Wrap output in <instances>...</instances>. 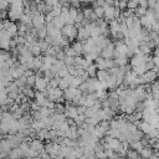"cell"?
Listing matches in <instances>:
<instances>
[{
    "label": "cell",
    "mask_w": 159,
    "mask_h": 159,
    "mask_svg": "<svg viewBox=\"0 0 159 159\" xmlns=\"http://www.w3.org/2000/svg\"><path fill=\"white\" fill-rule=\"evenodd\" d=\"M1 29L6 30L11 35V37H16L19 34V26L10 20H2L1 21Z\"/></svg>",
    "instance_id": "cell-1"
},
{
    "label": "cell",
    "mask_w": 159,
    "mask_h": 159,
    "mask_svg": "<svg viewBox=\"0 0 159 159\" xmlns=\"http://www.w3.org/2000/svg\"><path fill=\"white\" fill-rule=\"evenodd\" d=\"M30 51H31V53H32L35 57H40L41 48H40V46H39V45H36V43H35V45L31 47V50H30Z\"/></svg>",
    "instance_id": "cell-24"
},
{
    "label": "cell",
    "mask_w": 159,
    "mask_h": 159,
    "mask_svg": "<svg viewBox=\"0 0 159 159\" xmlns=\"http://www.w3.org/2000/svg\"><path fill=\"white\" fill-rule=\"evenodd\" d=\"M109 76H111L109 75V71H97V78H98L99 82L106 83V81L108 80Z\"/></svg>",
    "instance_id": "cell-13"
},
{
    "label": "cell",
    "mask_w": 159,
    "mask_h": 159,
    "mask_svg": "<svg viewBox=\"0 0 159 159\" xmlns=\"http://www.w3.org/2000/svg\"><path fill=\"white\" fill-rule=\"evenodd\" d=\"M153 154H154V152H153L152 147H144V148L140 150V153H139V155L142 157V159H149Z\"/></svg>",
    "instance_id": "cell-11"
},
{
    "label": "cell",
    "mask_w": 159,
    "mask_h": 159,
    "mask_svg": "<svg viewBox=\"0 0 159 159\" xmlns=\"http://www.w3.org/2000/svg\"><path fill=\"white\" fill-rule=\"evenodd\" d=\"M47 87H48V83L46 82V80L41 76H37L36 78V83H35V88L40 92H46L47 91Z\"/></svg>",
    "instance_id": "cell-7"
},
{
    "label": "cell",
    "mask_w": 159,
    "mask_h": 159,
    "mask_svg": "<svg viewBox=\"0 0 159 159\" xmlns=\"http://www.w3.org/2000/svg\"><path fill=\"white\" fill-rule=\"evenodd\" d=\"M63 51H65V53H66V56H68V57H77V53H76V51L73 50V47L71 46H67V47H65L63 48Z\"/></svg>",
    "instance_id": "cell-22"
},
{
    "label": "cell",
    "mask_w": 159,
    "mask_h": 159,
    "mask_svg": "<svg viewBox=\"0 0 159 159\" xmlns=\"http://www.w3.org/2000/svg\"><path fill=\"white\" fill-rule=\"evenodd\" d=\"M7 6H10L9 1H0V10H6Z\"/></svg>",
    "instance_id": "cell-28"
},
{
    "label": "cell",
    "mask_w": 159,
    "mask_h": 159,
    "mask_svg": "<svg viewBox=\"0 0 159 159\" xmlns=\"http://www.w3.org/2000/svg\"><path fill=\"white\" fill-rule=\"evenodd\" d=\"M137 127H138L145 135H150V134L153 133V130L155 129L152 124H149V123H147V122H139Z\"/></svg>",
    "instance_id": "cell-8"
},
{
    "label": "cell",
    "mask_w": 159,
    "mask_h": 159,
    "mask_svg": "<svg viewBox=\"0 0 159 159\" xmlns=\"http://www.w3.org/2000/svg\"><path fill=\"white\" fill-rule=\"evenodd\" d=\"M77 92V88H73V87H70L67 88L66 91H63V98L66 99V102H72L73 98H75V94Z\"/></svg>",
    "instance_id": "cell-10"
},
{
    "label": "cell",
    "mask_w": 159,
    "mask_h": 159,
    "mask_svg": "<svg viewBox=\"0 0 159 159\" xmlns=\"http://www.w3.org/2000/svg\"><path fill=\"white\" fill-rule=\"evenodd\" d=\"M65 66H67V67H71V66H75V57H68V56H66V58H65Z\"/></svg>",
    "instance_id": "cell-25"
},
{
    "label": "cell",
    "mask_w": 159,
    "mask_h": 159,
    "mask_svg": "<svg viewBox=\"0 0 159 159\" xmlns=\"http://www.w3.org/2000/svg\"><path fill=\"white\" fill-rule=\"evenodd\" d=\"M154 43H155V47H157V48H159V37L154 41Z\"/></svg>",
    "instance_id": "cell-32"
},
{
    "label": "cell",
    "mask_w": 159,
    "mask_h": 159,
    "mask_svg": "<svg viewBox=\"0 0 159 159\" xmlns=\"http://www.w3.org/2000/svg\"><path fill=\"white\" fill-rule=\"evenodd\" d=\"M114 51H116V45L111 43L109 46H107L106 48L102 50L101 57L104 60H112V57H114Z\"/></svg>",
    "instance_id": "cell-4"
},
{
    "label": "cell",
    "mask_w": 159,
    "mask_h": 159,
    "mask_svg": "<svg viewBox=\"0 0 159 159\" xmlns=\"http://www.w3.org/2000/svg\"><path fill=\"white\" fill-rule=\"evenodd\" d=\"M60 82H61V78H60V77H55V78H52V80L50 81L48 87H51V88H58Z\"/></svg>",
    "instance_id": "cell-23"
},
{
    "label": "cell",
    "mask_w": 159,
    "mask_h": 159,
    "mask_svg": "<svg viewBox=\"0 0 159 159\" xmlns=\"http://www.w3.org/2000/svg\"><path fill=\"white\" fill-rule=\"evenodd\" d=\"M47 35H48V34H47V30H46V26L39 30V37H40V40H45Z\"/></svg>",
    "instance_id": "cell-26"
},
{
    "label": "cell",
    "mask_w": 159,
    "mask_h": 159,
    "mask_svg": "<svg viewBox=\"0 0 159 159\" xmlns=\"http://www.w3.org/2000/svg\"><path fill=\"white\" fill-rule=\"evenodd\" d=\"M139 6L140 7H144V9H148L149 6H148V1H145V0H139Z\"/></svg>",
    "instance_id": "cell-29"
},
{
    "label": "cell",
    "mask_w": 159,
    "mask_h": 159,
    "mask_svg": "<svg viewBox=\"0 0 159 159\" xmlns=\"http://www.w3.org/2000/svg\"><path fill=\"white\" fill-rule=\"evenodd\" d=\"M11 35L6 31V30H4V29H1L0 30V46H1V48L4 50V51H6V50H9L10 48V42H11Z\"/></svg>",
    "instance_id": "cell-2"
},
{
    "label": "cell",
    "mask_w": 159,
    "mask_h": 159,
    "mask_svg": "<svg viewBox=\"0 0 159 159\" xmlns=\"http://www.w3.org/2000/svg\"><path fill=\"white\" fill-rule=\"evenodd\" d=\"M65 116H66V118L75 119V118L78 116L77 107L71 106V104H70V102H66V111H65Z\"/></svg>",
    "instance_id": "cell-6"
},
{
    "label": "cell",
    "mask_w": 159,
    "mask_h": 159,
    "mask_svg": "<svg viewBox=\"0 0 159 159\" xmlns=\"http://www.w3.org/2000/svg\"><path fill=\"white\" fill-rule=\"evenodd\" d=\"M80 159H86V157H84V155H83V157H81V158H80Z\"/></svg>",
    "instance_id": "cell-34"
},
{
    "label": "cell",
    "mask_w": 159,
    "mask_h": 159,
    "mask_svg": "<svg viewBox=\"0 0 159 159\" xmlns=\"http://www.w3.org/2000/svg\"><path fill=\"white\" fill-rule=\"evenodd\" d=\"M72 47H73V50L76 51L77 56H80L81 53H83V43H82V42L77 41V42H75V43L72 45Z\"/></svg>",
    "instance_id": "cell-18"
},
{
    "label": "cell",
    "mask_w": 159,
    "mask_h": 159,
    "mask_svg": "<svg viewBox=\"0 0 159 159\" xmlns=\"http://www.w3.org/2000/svg\"><path fill=\"white\" fill-rule=\"evenodd\" d=\"M82 12H83L84 19H88V20H91L92 15L94 14V12H93V7H84V9L82 10Z\"/></svg>",
    "instance_id": "cell-21"
},
{
    "label": "cell",
    "mask_w": 159,
    "mask_h": 159,
    "mask_svg": "<svg viewBox=\"0 0 159 159\" xmlns=\"http://www.w3.org/2000/svg\"><path fill=\"white\" fill-rule=\"evenodd\" d=\"M129 147H130L133 150H137L138 153H140V150L144 148L140 140H139V142H130V143H129Z\"/></svg>",
    "instance_id": "cell-19"
},
{
    "label": "cell",
    "mask_w": 159,
    "mask_h": 159,
    "mask_svg": "<svg viewBox=\"0 0 159 159\" xmlns=\"http://www.w3.org/2000/svg\"><path fill=\"white\" fill-rule=\"evenodd\" d=\"M86 108H87V107H83V106H78V107H77V112H78V114H84V112H86Z\"/></svg>",
    "instance_id": "cell-30"
},
{
    "label": "cell",
    "mask_w": 159,
    "mask_h": 159,
    "mask_svg": "<svg viewBox=\"0 0 159 159\" xmlns=\"http://www.w3.org/2000/svg\"><path fill=\"white\" fill-rule=\"evenodd\" d=\"M11 147H10V144H9V142L4 138L2 140H1V143H0V152H1V158L2 159H6V157L7 155H10V153H11Z\"/></svg>",
    "instance_id": "cell-5"
},
{
    "label": "cell",
    "mask_w": 159,
    "mask_h": 159,
    "mask_svg": "<svg viewBox=\"0 0 159 159\" xmlns=\"http://www.w3.org/2000/svg\"><path fill=\"white\" fill-rule=\"evenodd\" d=\"M158 78H159V72H158Z\"/></svg>",
    "instance_id": "cell-35"
},
{
    "label": "cell",
    "mask_w": 159,
    "mask_h": 159,
    "mask_svg": "<svg viewBox=\"0 0 159 159\" xmlns=\"http://www.w3.org/2000/svg\"><path fill=\"white\" fill-rule=\"evenodd\" d=\"M6 159H10V158H6Z\"/></svg>",
    "instance_id": "cell-36"
},
{
    "label": "cell",
    "mask_w": 159,
    "mask_h": 159,
    "mask_svg": "<svg viewBox=\"0 0 159 159\" xmlns=\"http://www.w3.org/2000/svg\"><path fill=\"white\" fill-rule=\"evenodd\" d=\"M22 94L26 97V98H35V94H36V92H34V89L31 88V87H29V86H26L24 89H22Z\"/></svg>",
    "instance_id": "cell-16"
},
{
    "label": "cell",
    "mask_w": 159,
    "mask_h": 159,
    "mask_svg": "<svg viewBox=\"0 0 159 159\" xmlns=\"http://www.w3.org/2000/svg\"><path fill=\"white\" fill-rule=\"evenodd\" d=\"M71 5L75 6V7H77V6H81V2H75V1H73V2H71Z\"/></svg>",
    "instance_id": "cell-31"
},
{
    "label": "cell",
    "mask_w": 159,
    "mask_h": 159,
    "mask_svg": "<svg viewBox=\"0 0 159 159\" xmlns=\"http://www.w3.org/2000/svg\"><path fill=\"white\" fill-rule=\"evenodd\" d=\"M139 52L143 55H149L150 53V47L148 46L147 42H140L139 45Z\"/></svg>",
    "instance_id": "cell-17"
},
{
    "label": "cell",
    "mask_w": 159,
    "mask_h": 159,
    "mask_svg": "<svg viewBox=\"0 0 159 159\" xmlns=\"http://www.w3.org/2000/svg\"><path fill=\"white\" fill-rule=\"evenodd\" d=\"M36 45H39L40 46V48H41V51H43V52H46L50 47H51V45L48 43V42H46L45 40H40V41H36Z\"/></svg>",
    "instance_id": "cell-20"
},
{
    "label": "cell",
    "mask_w": 159,
    "mask_h": 159,
    "mask_svg": "<svg viewBox=\"0 0 159 159\" xmlns=\"http://www.w3.org/2000/svg\"><path fill=\"white\" fill-rule=\"evenodd\" d=\"M22 157H24V153H22V150H21L20 148L12 149L11 153H10V155H9L10 159H20V158H22Z\"/></svg>",
    "instance_id": "cell-15"
},
{
    "label": "cell",
    "mask_w": 159,
    "mask_h": 159,
    "mask_svg": "<svg viewBox=\"0 0 159 159\" xmlns=\"http://www.w3.org/2000/svg\"><path fill=\"white\" fill-rule=\"evenodd\" d=\"M155 111H157V113H158V116H159V107H158V108H157Z\"/></svg>",
    "instance_id": "cell-33"
},
{
    "label": "cell",
    "mask_w": 159,
    "mask_h": 159,
    "mask_svg": "<svg viewBox=\"0 0 159 159\" xmlns=\"http://www.w3.org/2000/svg\"><path fill=\"white\" fill-rule=\"evenodd\" d=\"M30 148H31L32 150H35V152H39L40 154L45 150V145L42 144V140H40V139H34V140L30 143Z\"/></svg>",
    "instance_id": "cell-9"
},
{
    "label": "cell",
    "mask_w": 159,
    "mask_h": 159,
    "mask_svg": "<svg viewBox=\"0 0 159 159\" xmlns=\"http://www.w3.org/2000/svg\"><path fill=\"white\" fill-rule=\"evenodd\" d=\"M114 62L118 67H123V66H127L128 65V57L127 56H118L114 58Z\"/></svg>",
    "instance_id": "cell-12"
},
{
    "label": "cell",
    "mask_w": 159,
    "mask_h": 159,
    "mask_svg": "<svg viewBox=\"0 0 159 159\" xmlns=\"http://www.w3.org/2000/svg\"><path fill=\"white\" fill-rule=\"evenodd\" d=\"M36 78H37V76H36V75L30 76V77L27 78V86H29V87L35 86V83H36Z\"/></svg>",
    "instance_id": "cell-27"
},
{
    "label": "cell",
    "mask_w": 159,
    "mask_h": 159,
    "mask_svg": "<svg viewBox=\"0 0 159 159\" xmlns=\"http://www.w3.org/2000/svg\"><path fill=\"white\" fill-rule=\"evenodd\" d=\"M92 5H93V12L96 14V16H97L98 19H102V17L104 16V7L97 6V4H96V2H93Z\"/></svg>",
    "instance_id": "cell-14"
},
{
    "label": "cell",
    "mask_w": 159,
    "mask_h": 159,
    "mask_svg": "<svg viewBox=\"0 0 159 159\" xmlns=\"http://www.w3.org/2000/svg\"><path fill=\"white\" fill-rule=\"evenodd\" d=\"M61 32H62V35H63L65 37H67V39L71 41V40H73L75 37H77V35H78V29H77L75 25H65V27L61 30Z\"/></svg>",
    "instance_id": "cell-3"
}]
</instances>
